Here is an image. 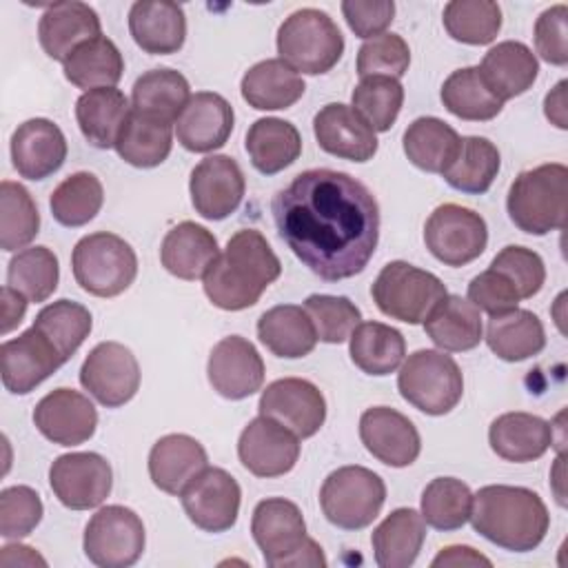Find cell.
Wrapping results in <instances>:
<instances>
[{"label": "cell", "mask_w": 568, "mask_h": 568, "mask_svg": "<svg viewBox=\"0 0 568 568\" xmlns=\"http://www.w3.org/2000/svg\"><path fill=\"white\" fill-rule=\"evenodd\" d=\"M280 237L317 277L339 282L359 275L379 240V204L357 178L308 169L271 202Z\"/></svg>", "instance_id": "6da1fadb"}, {"label": "cell", "mask_w": 568, "mask_h": 568, "mask_svg": "<svg viewBox=\"0 0 568 568\" xmlns=\"http://www.w3.org/2000/svg\"><path fill=\"white\" fill-rule=\"evenodd\" d=\"M280 273L282 264L266 237L255 229H242L229 237L226 248L204 273L202 286L213 306L244 311L260 302Z\"/></svg>", "instance_id": "7a4b0ae2"}, {"label": "cell", "mask_w": 568, "mask_h": 568, "mask_svg": "<svg viewBox=\"0 0 568 568\" xmlns=\"http://www.w3.org/2000/svg\"><path fill=\"white\" fill-rule=\"evenodd\" d=\"M468 519L475 532L513 552L535 550L550 526L548 508L535 490L506 484L479 488Z\"/></svg>", "instance_id": "3957f363"}, {"label": "cell", "mask_w": 568, "mask_h": 568, "mask_svg": "<svg viewBox=\"0 0 568 568\" xmlns=\"http://www.w3.org/2000/svg\"><path fill=\"white\" fill-rule=\"evenodd\" d=\"M251 532L264 555V561L273 568L326 566L320 544L306 535L302 510L284 497H268L255 506Z\"/></svg>", "instance_id": "277c9868"}, {"label": "cell", "mask_w": 568, "mask_h": 568, "mask_svg": "<svg viewBox=\"0 0 568 568\" xmlns=\"http://www.w3.org/2000/svg\"><path fill=\"white\" fill-rule=\"evenodd\" d=\"M568 209V169L559 162L521 171L508 189L506 211L510 222L528 235L564 229Z\"/></svg>", "instance_id": "5b68a950"}, {"label": "cell", "mask_w": 568, "mask_h": 568, "mask_svg": "<svg viewBox=\"0 0 568 568\" xmlns=\"http://www.w3.org/2000/svg\"><path fill=\"white\" fill-rule=\"evenodd\" d=\"M277 53L306 75L331 71L344 53V36L335 20L315 7L293 11L277 29Z\"/></svg>", "instance_id": "8992f818"}, {"label": "cell", "mask_w": 568, "mask_h": 568, "mask_svg": "<svg viewBox=\"0 0 568 568\" xmlns=\"http://www.w3.org/2000/svg\"><path fill=\"white\" fill-rule=\"evenodd\" d=\"M71 268L82 291L95 297H115L133 284L138 257L124 237L98 231L78 240L71 253Z\"/></svg>", "instance_id": "52a82bcc"}, {"label": "cell", "mask_w": 568, "mask_h": 568, "mask_svg": "<svg viewBox=\"0 0 568 568\" xmlns=\"http://www.w3.org/2000/svg\"><path fill=\"white\" fill-rule=\"evenodd\" d=\"M399 395L426 415L450 413L464 395L459 364L444 351L419 348L402 364L397 375Z\"/></svg>", "instance_id": "ba28073f"}, {"label": "cell", "mask_w": 568, "mask_h": 568, "mask_svg": "<svg viewBox=\"0 0 568 568\" xmlns=\"http://www.w3.org/2000/svg\"><path fill=\"white\" fill-rule=\"evenodd\" d=\"M371 295L375 306L386 317L406 324H424L448 291L430 271L417 268L404 260H395L377 273Z\"/></svg>", "instance_id": "9c48e42d"}, {"label": "cell", "mask_w": 568, "mask_h": 568, "mask_svg": "<svg viewBox=\"0 0 568 568\" xmlns=\"http://www.w3.org/2000/svg\"><path fill=\"white\" fill-rule=\"evenodd\" d=\"M384 501V479L364 466H342L333 470L320 490L324 517L342 530H362L371 526Z\"/></svg>", "instance_id": "30bf717a"}, {"label": "cell", "mask_w": 568, "mask_h": 568, "mask_svg": "<svg viewBox=\"0 0 568 568\" xmlns=\"http://www.w3.org/2000/svg\"><path fill=\"white\" fill-rule=\"evenodd\" d=\"M146 535L140 515L126 506L100 508L84 528V555L100 568H129L144 552Z\"/></svg>", "instance_id": "8fae6325"}, {"label": "cell", "mask_w": 568, "mask_h": 568, "mask_svg": "<svg viewBox=\"0 0 568 568\" xmlns=\"http://www.w3.org/2000/svg\"><path fill=\"white\" fill-rule=\"evenodd\" d=\"M424 242L435 260L464 266L477 260L488 244L486 220L462 204H439L424 224Z\"/></svg>", "instance_id": "7c38bea8"}, {"label": "cell", "mask_w": 568, "mask_h": 568, "mask_svg": "<svg viewBox=\"0 0 568 568\" xmlns=\"http://www.w3.org/2000/svg\"><path fill=\"white\" fill-rule=\"evenodd\" d=\"M140 364L120 342H100L80 366V384L106 408L131 402L140 388Z\"/></svg>", "instance_id": "4fadbf2b"}, {"label": "cell", "mask_w": 568, "mask_h": 568, "mask_svg": "<svg viewBox=\"0 0 568 568\" xmlns=\"http://www.w3.org/2000/svg\"><path fill=\"white\" fill-rule=\"evenodd\" d=\"M49 484L58 501L71 510L98 508L111 493V464L98 453H67L49 468Z\"/></svg>", "instance_id": "5bb4252c"}, {"label": "cell", "mask_w": 568, "mask_h": 568, "mask_svg": "<svg viewBox=\"0 0 568 568\" xmlns=\"http://www.w3.org/2000/svg\"><path fill=\"white\" fill-rule=\"evenodd\" d=\"M191 524L204 532H224L240 515L242 488L224 468L206 466L180 495Z\"/></svg>", "instance_id": "9a60e30c"}, {"label": "cell", "mask_w": 568, "mask_h": 568, "mask_svg": "<svg viewBox=\"0 0 568 568\" xmlns=\"http://www.w3.org/2000/svg\"><path fill=\"white\" fill-rule=\"evenodd\" d=\"M260 415L286 426L297 437H313L326 422V399L322 390L302 377L271 382L260 395Z\"/></svg>", "instance_id": "2e32d148"}, {"label": "cell", "mask_w": 568, "mask_h": 568, "mask_svg": "<svg viewBox=\"0 0 568 568\" xmlns=\"http://www.w3.org/2000/svg\"><path fill=\"white\" fill-rule=\"evenodd\" d=\"M237 457L255 477H280L300 459V437L271 417L251 419L237 439Z\"/></svg>", "instance_id": "e0dca14e"}, {"label": "cell", "mask_w": 568, "mask_h": 568, "mask_svg": "<svg viewBox=\"0 0 568 568\" xmlns=\"http://www.w3.org/2000/svg\"><path fill=\"white\" fill-rule=\"evenodd\" d=\"M193 209L204 220H224L242 204L246 180L231 155H209L200 160L189 180Z\"/></svg>", "instance_id": "ac0fdd59"}, {"label": "cell", "mask_w": 568, "mask_h": 568, "mask_svg": "<svg viewBox=\"0 0 568 568\" xmlns=\"http://www.w3.org/2000/svg\"><path fill=\"white\" fill-rule=\"evenodd\" d=\"M206 377L217 395L246 399L264 384V362L246 337L229 335L211 348Z\"/></svg>", "instance_id": "d6986e66"}, {"label": "cell", "mask_w": 568, "mask_h": 568, "mask_svg": "<svg viewBox=\"0 0 568 568\" xmlns=\"http://www.w3.org/2000/svg\"><path fill=\"white\" fill-rule=\"evenodd\" d=\"M0 364L4 388L13 395H27L51 377L64 359L55 346L31 326L18 337L2 342Z\"/></svg>", "instance_id": "ffe728a7"}, {"label": "cell", "mask_w": 568, "mask_h": 568, "mask_svg": "<svg viewBox=\"0 0 568 568\" xmlns=\"http://www.w3.org/2000/svg\"><path fill=\"white\" fill-rule=\"evenodd\" d=\"M359 439L377 462L393 468L410 466L422 450L415 424L388 406H373L362 413Z\"/></svg>", "instance_id": "44dd1931"}, {"label": "cell", "mask_w": 568, "mask_h": 568, "mask_svg": "<svg viewBox=\"0 0 568 568\" xmlns=\"http://www.w3.org/2000/svg\"><path fill=\"white\" fill-rule=\"evenodd\" d=\"M36 428L58 446H78L93 437L98 410L89 397L73 388L47 393L33 408Z\"/></svg>", "instance_id": "7402d4cb"}, {"label": "cell", "mask_w": 568, "mask_h": 568, "mask_svg": "<svg viewBox=\"0 0 568 568\" xmlns=\"http://www.w3.org/2000/svg\"><path fill=\"white\" fill-rule=\"evenodd\" d=\"M233 124L235 113L226 98L213 91H197L175 120V135L186 151L211 153L226 144Z\"/></svg>", "instance_id": "603a6c76"}, {"label": "cell", "mask_w": 568, "mask_h": 568, "mask_svg": "<svg viewBox=\"0 0 568 568\" xmlns=\"http://www.w3.org/2000/svg\"><path fill=\"white\" fill-rule=\"evenodd\" d=\"M313 133L322 151L342 160L368 162L377 153L375 131L353 106L342 102H331L315 113Z\"/></svg>", "instance_id": "cb8c5ba5"}, {"label": "cell", "mask_w": 568, "mask_h": 568, "mask_svg": "<svg viewBox=\"0 0 568 568\" xmlns=\"http://www.w3.org/2000/svg\"><path fill=\"white\" fill-rule=\"evenodd\" d=\"M67 160V140L60 126L47 118H31L11 135V162L20 178L44 180Z\"/></svg>", "instance_id": "d4e9b609"}, {"label": "cell", "mask_w": 568, "mask_h": 568, "mask_svg": "<svg viewBox=\"0 0 568 568\" xmlns=\"http://www.w3.org/2000/svg\"><path fill=\"white\" fill-rule=\"evenodd\" d=\"M98 36H102L100 16L93 7L78 0L49 4L38 22V40L42 51L62 64L82 42Z\"/></svg>", "instance_id": "484cf974"}, {"label": "cell", "mask_w": 568, "mask_h": 568, "mask_svg": "<svg viewBox=\"0 0 568 568\" xmlns=\"http://www.w3.org/2000/svg\"><path fill=\"white\" fill-rule=\"evenodd\" d=\"M209 466L204 446L184 433L160 437L149 453V477L162 493L182 495V490Z\"/></svg>", "instance_id": "4316f807"}, {"label": "cell", "mask_w": 568, "mask_h": 568, "mask_svg": "<svg viewBox=\"0 0 568 568\" xmlns=\"http://www.w3.org/2000/svg\"><path fill=\"white\" fill-rule=\"evenodd\" d=\"M129 31L144 53L169 55L184 47L186 16L178 2L140 0L129 11Z\"/></svg>", "instance_id": "83f0119b"}, {"label": "cell", "mask_w": 568, "mask_h": 568, "mask_svg": "<svg viewBox=\"0 0 568 568\" xmlns=\"http://www.w3.org/2000/svg\"><path fill=\"white\" fill-rule=\"evenodd\" d=\"M488 444L497 457L526 464L539 459L555 444V433L552 424L544 417L513 410L493 419L488 428Z\"/></svg>", "instance_id": "f1b7e54d"}, {"label": "cell", "mask_w": 568, "mask_h": 568, "mask_svg": "<svg viewBox=\"0 0 568 568\" xmlns=\"http://www.w3.org/2000/svg\"><path fill=\"white\" fill-rule=\"evenodd\" d=\"M486 87L501 102L526 93L539 73V62L530 47L517 40H504L490 47L479 64Z\"/></svg>", "instance_id": "f546056e"}, {"label": "cell", "mask_w": 568, "mask_h": 568, "mask_svg": "<svg viewBox=\"0 0 568 568\" xmlns=\"http://www.w3.org/2000/svg\"><path fill=\"white\" fill-rule=\"evenodd\" d=\"M220 255L215 235L195 222L175 224L162 240L160 262L162 266L186 282L204 277L209 266Z\"/></svg>", "instance_id": "4dcf8cb0"}, {"label": "cell", "mask_w": 568, "mask_h": 568, "mask_svg": "<svg viewBox=\"0 0 568 568\" xmlns=\"http://www.w3.org/2000/svg\"><path fill=\"white\" fill-rule=\"evenodd\" d=\"M302 75L280 58L253 64L240 82L242 98L257 111H280L293 106L304 95Z\"/></svg>", "instance_id": "1f68e13d"}, {"label": "cell", "mask_w": 568, "mask_h": 568, "mask_svg": "<svg viewBox=\"0 0 568 568\" xmlns=\"http://www.w3.org/2000/svg\"><path fill=\"white\" fill-rule=\"evenodd\" d=\"M131 115L126 95L115 87L84 91L75 102V120L84 140L95 149H111Z\"/></svg>", "instance_id": "d6a6232c"}, {"label": "cell", "mask_w": 568, "mask_h": 568, "mask_svg": "<svg viewBox=\"0 0 568 568\" xmlns=\"http://www.w3.org/2000/svg\"><path fill=\"white\" fill-rule=\"evenodd\" d=\"M426 539V521L415 508H395L371 535L379 568H408Z\"/></svg>", "instance_id": "836d02e7"}, {"label": "cell", "mask_w": 568, "mask_h": 568, "mask_svg": "<svg viewBox=\"0 0 568 568\" xmlns=\"http://www.w3.org/2000/svg\"><path fill=\"white\" fill-rule=\"evenodd\" d=\"M430 342L448 353H464L484 339L479 308L459 295H446L424 320Z\"/></svg>", "instance_id": "e575fe53"}, {"label": "cell", "mask_w": 568, "mask_h": 568, "mask_svg": "<svg viewBox=\"0 0 568 568\" xmlns=\"http://www.w3.org/2000/svg\"><path fill=\"white\" fill-rule=\"evenodd\" d=\"M257 337L273 355L284 359L306 357L317 344L308 313L295 304H280L264 311L257 320Z\"/></svg>", "instance_id": "d590c367"}, {"label": "cell", "mask_w": 568, "mask_h": 568, "mask_svg": "<svg viewBox=\"0 0 568 568\" xmlns=\"http://www.w3.org/2000/svg\"><path fill=\"white\" fill-rule=\"evenodd\" d=\"M484 339L499 359L524 362L544 351L546 331L532 311L510 308L506 313L490 315Z\"/></svg>", "instance_id": "8d00e7d4"}, {"label": "cell", "mask_w": 568, "mask_h": 568, "mask_svg": "<svg viewBox=\"0 0 568 568\" xmlns=\"http://www.w3.org/2000/svg\"><path fill=\"white\" fill-rule=\"evenodd\" d=\"M251 164L264 173L275 175L291 166L302 153V138L295 124L282 118H260L255 120L244 140Z\"/></svg>", "instance_id": "74e56055"}, {"label": "cell", "mask_w": 568, "mask_h": 568, "mask_svg": "<svg viewBox=\"0 0 568 568\" xmlns=\"http://www.w3.org/2000/svg\"><path fill=\"white\" fill-rule=\"evenodd\" d=\"M189 100H191L189 80L180 71L169 67L151 69L142 73L135 80L131 91L133 111L169 124H175V120L180 118Z\"/></svg>", "instance_id": "f35d334b"}, {"label": "cell", "mask_w": 568, "mask_h": 568, "mask_svg": "<svg viewBox=\"0 0 568 568\" xmlns=\"http://www.w3.org/2000/svg\"><path fill=\"white\" fill-rule=\"evenodd\" d=\"M348 339L351 359L366 375H390L404 362L406 339L397 328L388 324L359 322Z\"/></svg>", "instance_id": "ab89813d"}, {"label": "cell", "mask_w": 568, "mask_h": 568, "mask_svg": "<svg viewBox=\"0 0 568 568\" xmlns=\"http://www.w3.org/2000/svg\"><path fill=\"white\" fill-rule=\"evenodd\" d=\"M459 133L439 118L422 115L408 124L402 144L404 153L426 173H444L459 149Z\"/></svg>", "instance_id": "60d3db41"}, {"label": "cell", "mask_w": 568, "mask_h": 568, "mask_svg": "<svg viewBox=\"0 0 568 568\" xmlns=\"http://www.w3.org/2000/svg\"><path fill=\"white\" fill-rule=\"evenodd\" d=\"M501 166L499 149L481 135H466L459 140L455 160L442 173L448 186L468 193L481 195L490 189Z\"/></svg>", "instance_id": "b9f144b4"}, {"label": "cell", "mask_w": 568, "mask_h": 568, "mask_svg": "<svg viewBox=\"0 0 568 568\" xmlns=\"http://www.w3.org/2000/svg\"><path fill=\"white\" fill-rule=\"evenodd\" d=\"M64 78L84 91L115 87L124 71V60L120 49L106 36L82 42L64 60Z\"/></svg>", "instance_id": "7bdbcfd3"}, {"label": "cell", "mask_w": 568, "mask_h": 568, "mask_svg": "<svg viewBox=\"0 0 568 568\" xmlns=\"http://www.w3.org/2000/svg\"><path fill=\"white\" fill-rule=\"evenodd\" d=\"M171 146L173 131L169 122L142 115L131 109V115L122 126L113 149L126 164L138 169H153L169 158Z\"/></svg>", "instance_id": "ee69618b"}, {"label": "cell", "mask_w": 568, "mask_h": 568, "mask_svg": "<svg viewBox=\"0 0 568 568\" xmlns=\"http://www.w3.org/2000/svg\"><path fill=\"white\" fill-rule=\"evenodd\" d=\"M439 98L446 111L468 122H488L504 109V102L495 98L486 87L479 67H464L453 71L444 80Z\"/></svg>", "instance_id": "f6af8a7d"}, {"label": "cell", "mask_w": 568, "mask_h": 568, "mask_svg": "<svg viewBox=\"0 0 568 568\" xmlns=\"http://www.w3.org/2000/svg\"><path fill=\"white\" fill-rule=\"evenodd\" d=\"M104 189L98 175L89 171H78L64 178L49 197V209L55 222L62 226H84L102 209Z\"/></svg>", "instance_id": "bcb514c9"}, {"label": "cell", "mask_w": 568, "mask_h": 568, "mask_svg": "<svg viewBox=\"0 0 568 568\" xmlns=\"http://www.w3.org/2000/svg\"><path fill=\"white\" fill-rule=\"evenodd\" d=\"M60 266L49 246H29L18 251L7 266V286L22 293L29 302H47L58 288Z\"/></svg>", "instance_id": "7dc6e473"}, {"label": "cell", "mask_w": 568, "mask_h": 568, "mask_svg": "<svg viewBox=\"0 0 568 568\" xmlns=\"http://www.w3.org/2000/svg\"><path fill=\"white\" fill-rule=\"evenodd\" d=\"M38 328L62 355L64 362L73 357V353L82 346V342L89 337L93 317L87 306L73 300H58L47 304L31 324Z\"/></svg>", "instance_id": "c3c4849f"}, {"label": "cell", "mask_w": 568, "mask_h": 568, "mask_svg": "<svg viewBox=\"0 0 568 568\" xmlns=\"http://www.w3.org/2000/svg\"><path fill=\"white\" fill-rule=\"evenodd\" d=\"M444 29L457 42L490 44L501 29V9L493 0H453L442 13Z\"/></svg>", "instance_id": "681fc988"}, {"label": "cell", "mask_w": 568, "mask_h": 568, "mask_svg": "<svg viewBox=\"0 0 568 568\" xmlns=\"http://www.w3.org/2000/svg\"><path fill=\"white\" fill-rule=\"evenodd\" d=\"M473 493L455 477H435L422 493V517L435 530H457L470 517Z\"/></svg>", "instance_id": "f907efd6"}, {"label": "cell", "mask_w": 568, "mask_h": 568, "mask_svg": "<svg viewBox=\"0 0 568 568\" xmlns=\"http://www.w3.org/2000/svg\"><path fill=\"white\" fill-rule=\"evenodd\" d=\"M40 229V213L31 193L11 180L0 184V246L2 251L24 248Z\"/></svg>", "instance_id": "816d5d0a"}, {"label": "cell", "mask_w": 568, "mask_h": 568, "mask_svg": "<svg viewBox=\"0 0 568 568\" xmlns=\"http://www.w3.org/2000/svg\"><path fill=\"white\" fill-rule=\"evenodd\" d=\"M351 102L353 109L368 122L375 133H384L395 124L402 111L404 87L395 78L368 75L357 82Z\"/></svg>", "instance_id": "f5cc1de1"}, {"label": "cell", "mask_w": 568, "mask_h": 568, "mask_svg": "<svg viewBox=\"0 0 568 568\" xmlns=\"http://www.w3.org/2000/svg\"><path fill=\"white\" fill-rule=\"evenodd\" d=\"M317 339L326 344H342L351 337L355 326L362 322L359 308L344 295H308L304 302Z\"/></svg>", "instance_id": "db71d44e"}, {"label": "cell", "mask_w": 568, "mask_h": 568, "mask_svg": "<svg viewBox=\"0 0 568 568\" xmlns=\"http://www.w3.org/2000/svg\"><path fill=\"white\" fill-rule=\"evenodd\" d=\"M410 64V49L397 33H382L366 40L357 51V75H386L399 80Z\"/></svg>", "instance_id": "11a10c76"}, {"label": "cell", "mask_w": 568, "mask_h": 568, "mask_svg": "<svg viewBox=\"0 0 568 568\" xmlns=\"http://www.w3.org/2000/svg\"><path fill=\"white\" fill-rule=\"evenodd\" d=\"M44 506L40 495L29 486H9L0 493V535L22 539L42 521Z\"/></svg>", "instance_id": "9f6ffc18"}, {"label": "cell", "mask_w": 568, "mask_h": 568, "mask_svg": "<svg viewBox=\"0 0 568 568\" xmlns=\"http://www.w3.org/2000/svg\"><path fill=\"white\" fill-rule=\"evenodd\" d=\"M490 268L504 273L517 288L521 300L537 295L546 282V266L539 253L526 246H504L490 262Z\"/></svg>", "instance_id": "6f0895ef"}, {"label": "cell", "mask_w": 568, "mask_h": 568, "mask_svg": "<svg viewBox=\"0 0 568 568\" xmlns=\"http://www.w3.org/2000/svg\"><path fill=\"white\" fill-rule=\"evenodd\" d=\"M519 293L515 284L499 271L486 268L484 273L475 275L468 284V302L488 315H499L510 308H517Z\"/></svg>", "instance_id": "680465c9"}, {"label": "cell", "mask_w": 568, "mask_h": 568, "mask_svg": "<svg viewBox=\"0 0 568 568\" xmlns=\"http://www.w3.org/2000/svg\"><path fill=\"white\" fill-rule=\"evenodd\" d=\"M568 7L555 4L539 13L535 20V49L541 60L555 67H564L568 62V31H566Z\"/></svg>", "instance_id": "91938a15"}, {"label": "cell", "mask_w": 568, "mask_h": 568, "mask_svg": "<svg viewBox=\"0 0 568 568\" xmlns=\"http://www.w3.org/2000/svg\"><path fill=\"white\" fill-rule=\"evenodd\" d=\"M342 13L346 24L357 38L371 40L390 27L395 18V2L393 0H344Z\"/></svg>", "instance_id": "94428289"}, {"label": "cell", "mask_w": 568, "mask_h": 568, "mask_svg": "<svg viewBox=\"0 0 568 568\" xmlns=\"http://www.w3.org/2000/svg\"><path fill=\"white\" fill-rule=\"evenodd\" d=\"M433 568H442V566H490V559L484 557L481 552H477L470 546H446L437 552V557L430 561Z\"/></svg>", "instance_id": "6125c7cd"}, {"label": "cell", "mask_w": 568, "mask_h": 568, "mask_svg": "<svg viewBox=\"0 0 568 568\" xmlns=\"http://www.w3.org/2000/svg\"><path fill=\"white\" fill-rule=\"evenodd\" d=\"M0 300H2V326H0V331H2V335H7L9 331H13L22 322L29 300L11 286H2Z\"/></svg>", "instance_id": "be15d7a7"}, {"label": "cell", "mask_w": 568, "mask_h": 568, "mask_svg": "<svg viewBox=\"0 0 568 568\" xmlns=\"http://www.w3.org/2000/svg\"><path fill=\"white\" fill-rule=\"evenodd\" d=\"M566 80H559L557 87L544 100V113L557 129H568L566 120Z\"/></svg>", "instance_id": "e7e4bbea"}, {"label": "cell", "mask_w": 568, "mask_h": 568, "mask_svg": "<svg viewBox=\"0 0 568 568\" xmlns=\"http://www.w3.org/2000/svg\"><path fill=\"white\" fill-rule=\"evenodd\" d=\"M0 564L2 566H47V559L40 557L33 548L22 546V544H9L4 548H0Z\"/></svg>", "instance_id": "03108f58"}]
</instances>
